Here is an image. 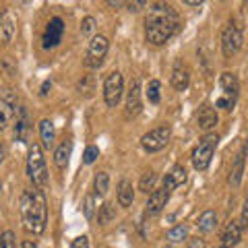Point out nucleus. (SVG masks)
Wrapping results in <instances>:
<instances>
[{"label": "nucleus", "instance_id": "1", "mask_svg": "<svg viewBox=\"0 0 248 248\" xmlns=\"http://www.w3.org/2000/svg\"><path fill=\"white\" fill-rule=\"evenodd\" d=\"M178 27H180L178 13L168 2H155L149 6L145 17V37L149 44L164 46L178 31Z\"/></svg>", "mask_w": 248, "mask_h": 248}, {"label": "nucleus", "instance_id": "2", "mask_svg": "<svg viewBox=\"0 0 248 248\" xmlns=\"http://www.w3.org/2000/svg\"><path fill=\"white\" fill-rule=\"evenodd\" d=\"M21 219L29 234H44L48 223V203L42 188H29L21 197Z\"/></svg>", "mask_w": 248, "mask_h": 248}, {"label": "nucleus", "instance_id": "3", "mask_svg": "<svg viewBox=\"0 0 248 248\" xmlns=\"http://www.w3.org/2000/svg\"><path fill=\"white\" fill-rule=\"evenodd\" d=\"M27 174H29V180L33 182V186H37V188H42V186H46V182H48V168H46L44 151L37 143H33L29 147Z\"/></svg>", "mask_w": 248, "mask_h": 248}, {"label": "nucleus", "instance_id": "4", "mask_svg": "<svg viewBox=\"0 0 248 248\" xmlns=\"http://www.w3.org/2000/svg\"><path fill=\"white\" fill-rule=\"evenodd\" d=\"M217 141H219V137L217 135H205L199 141V145L195 147V151H192V166H195V170L205 172V170L209 168V164H211V159H213Z\"/></svg>", "mask_w": 248, "mask_h": 248}, {"label": "nucleus", "instance_id": "5", "mask_svg": "<svg viewBox=\"0 0 248 248\" xmlns=\"http://www.w3.org/2000/svg\"><path fill=\"white\" fill-rule=\"evenodd\" d=\"M108 48H110V42H108L106 35H93L89 42L87 54H85V66L89 68H99L106 60Z\"/></svg>", "mask_w": 248, "mask_h": 248}, {"label": "nucleus", "instance_id": "6", "mask_svg": "<svg viewBox=\"0 0 248 248\" xmlns=\"http://www.w3.org/2000/svg\"><path fill=\"white\" fill-rule=\"evenodd\" d=\"M124 95V77L122 73L114 71L106 77L104 81V99L108 108H116L120 104V99Z\"/></svg>", "mask_w": 248, "mask_h": 248}, {"label": "nucleus", "instance_id": "7", "mask_svg": "<svg viewBox=\"0 0 248 248\" xmlns=\"http://www.w3.org/2000/svg\"><path fill=\"white\" fill-rule=\"evenodd\" d=\"M244 44V35L242 31H240V27H236L234 23H230V25L223 27L221 31V52L226 58H232L236 56V54L240 52V48H242Z\"/></svg>", "mask_w": 248, "mask_h": 248}, {"label": "nucleus", "instance_id": "8", "mask_svg": "<svg viewBox=\"0 0 248 248\" xmlns=\"http://www.w3.org/2000/svg\"><path fill=\"white\" fill-rule=\"evenodd\" d=\"M170 139H172V128L164 124V126H157V128L149 130V133H145L141 137V145H143L145 151L155 153V151L164 149V147L170 143Z\"/></svg>", "mask_w": 248, "mask_h": 248}, {"label": "nucleus", "instance_id": "9", "mask_svg": "<svg viewBox=\"0 0 248 248\" xmlns=\"http://www.w3.org/2000/svg\"><path fill=\"white\" fill-rule=\"evenodd\" d=\"M15 112H17V99H15L13 91L0 89V130H4L9 126Z\"/></svg>", "mask_w": 248, "mask_h": 248}, {"label": "nucleus", "instance_id": "10", "mask_svg": "<svg viewBox=\"0 0 248 248\" xmlns=\"http://www.w3.org/2000/svg\"><path fill=\"white\" fill-rule=\"evenodd\" d=\"M62 33H64V21H62L60 17L50 19V23L46 25V31H44L42 46H44L46 50L56 48V46L62 42Z\"/></svg>", "mask_w": 248, "mask_h": 248}, {"label": "nucleus", "instance_id": "11", "mask_svg": "<svg viewBox=\"0 0 248 248\" xmlns=\"http://www.w3.org/2000/svg\"><path fill=\"white\" fill-rule=\"evenodd\" d=\"M170 195H172V190H168L166 186L153 188L149 192V201H147V205H145V215H157V213L164 211V207L170 201Z\"/></svg>", "mask_w": 248, "mask_h": 248}, {"label": "nucleus", "instance_id": "12", "mask_svg": "<svg viewBox=\"0 0 248 248\" xmlns=\"http://www.w3.org/2000/svg\"><path fill=\"white\" fill-rule=\"evenodd\" d=\"M17 31V17L13 15V11L4 9L0 13V46H9Z\"/></svg>", "mask_w": 248, "mask_h": 248}, {"label": "nucleus", "instance_id": "13", "mask_svg": "<svg viewBox=\"0 0 248 248\" xmlns=\"http://www.w3.org/2000/svg\"><path fill=\"white\" fill-rule=\"evenodd\" d=\"M143 110V102H141V81L133 79L130 81V87L126 91V118H133V116L141 114Z\"/></svg>", "mask_w": 248, "mask_h": 248}, {"label": "nucleus", "instance_id": "14", "mask_svg": "<svg viewBox=\"0 0 248 248\" xmlns=\"http://www.w3.org/2000/svg\"><path fill=\"white\" fill-rule=\"evenodd\" d=\"M244 166H246V145H242V149H240V153L236 155V159H234V164H232L230 178H228V182L232 186H240V182H242V178H244Z\"/></svg>", "mask_w": 248, "mask_h": 248}, {"label": "nucleus", "instance_id": "15", "mask_svg": "<svg viewBox=\"0 0 248 248\" xmlns=\"http://www.w3.org/2000/svg\"><path fill=\"white\" fill-rule=\"evenodd\" d=\"M242 234H244V228L240 226L238 221H230L226 230H223L221 234V242H223V248H232L236 246L240 240H242Z\"/></svg>", "mask_w": 248, "mask_h": 248}, {"label": "nucleus", "instance_id": "16", "mask_svg": "<svg viewBox=\"0 0 248 248\" xmlns=\"http://www.w3.org/2000/svg\"><path fill=\"white\" fill-rule=\"evenodd\" d=\"M217 122H219V118H217V112L213 110L211 106H203L199 110V114H197V126L201 128V130H211V128H215L217 126Z\"/></svg>", "mask_w": 248, "mask_h": 248}, {"label": "nucleus", "instance_id": "17", "mask_svg": "<svg viewBox=\"0 0 248 248\" xmlns=\"http://www.w3.org/2000/svg\"><path fill=\"white\" fill-rule=\"evenodd\" d=\"M188 83H190L188 66L182 64V62H178V64L174 66V71H172V87L176 91H184L186 87H188Z\"/></svg>", "mask_w": 248, "mask_h": 248}, {"label": "nucleus", "instance_id": "18", "mask_svg": "<svg viewBox=\"0 0 248 248\" xmlns=\"http://www.w3.org/2000/svg\"><path fill=\"white\" fill-rule=\"evenodd\" d=\"M71 153H73V141H71V139L62 141V143L56 147V151H54V164H56L58 170H64V168L68 166Z\"/></svg>", "mask_w": 248, "mask_h": 248}, {"label": "nucleus", "instance_id": "19", "mask_svg": "<svg viewBox=\"0 0 248 248\" xmlns=\"http://www.w3.org/2000/svg\"><path fill=\"white\" fill-rule=\"evenodd\" d=\"M186 178H188V174H186V168L184 166H174L172 172L164 178V184H161V186H166L168 190H174V188H178V186H182L186 182Z\"/></svg>", "mask_w": 248, "mask_h": 248}, {"label": "nucleus", "instance_id": "20", "mask_svg": "<svg viewBox=\"0 0 248 248\" xmlns=\"http://www.w3.org/2000/svg\"><path fill=\"white\" fill-rule=\"evenodd\" d=\"M219 85H221V89H223L226 95L238 97V93H240V81H238V77L234 73H223L219 77Z\"/></svg>", "mask_w": 248, "mask_h": 248}, {"label": "nucleus", "instance_id": "21", "mask_svg": "<svg viewBox=\"0 0 248 248\" xmlns=\"http://www.w3.org/2000/svg\"><path fill=\"white\" fill-rule=\"evenodd\" d=\"M40 137H42V145L46 147V149H52L54 141H56V130H54L52 120L44 118V120L40 122Z\"/></svg>", "mask_w": 248, "mask_h": 248}, {"label": "nucleus", "instance_id": "22", "mask_svg": "<svg viewBox=\"0 0 248 248\" xmlns=\"http://www.w3.org/2000/svg\"><path fill=\"white\" fill-rule=\"evenodd\" d=\"M135 201V190H133V184L128 180H120L118 184V205L120 207H130Z\"/></svg>", "mask_w": 248, "mask_h": 248}, {"label": "nucleus", "instance_id": "23", "mask_svg": "<svg viewBox=\"0 0 248 248\" xmlns=\"http://www.w3.org/2000/svg\"><path fill=\"white\" fill-rule=\"evenodd\" d=\"M17 124H15V137L19 139V141H25L27 139V130H29V124H27V112L19 108L17 112Z\"/></svg>", "mask_w": 248, "mask_h": 248}, {"label": "nucleus", "instance_id": "24", "mask_svg": "<svg viewBox=\"0 0 248 248\" xmlns=\"http://www.w3.org/2000/svg\"><path fill=\"white\" fill-rule=\"evenodd\" d=\"M108 188H110V176L106 172H97L95 178H93V192L97 197H106Z\"/></svg>", "mask_w": 248, "mask_h": 248}, {"label": "nucleus", "instance_id": "25", "mask_svg": "<svg viewBox=\"0 0 248 248\" xmlns=\"http://www.w3.org/2000/svg\"><path fill=\"white\" fill-rule=\"evenodd\" d=\"M197 226H199L201 232H205V234H207V232H211V230H215V226H217V213L209 209V211H205L203 215L199 217Z\"/></svg>", "mask_w": 248, "mask_h": 248}, {"label": "nucleus", "instance_id": "26", "mask_svg": "<svg viewBox=\"0 0 248 248\" xmlns=\"http://www.w3.org/2000/svg\"><path fill=\"white\" fill-rule=\"evenodd\" d=\"M145 95L147 99H149V104H159V99H161V83L157 79H151L149 83H147V87H145Z\"/></svg>", "mask_w": 248, "mask_h": 248}, {"label": "nucleus", "instance_id": "27", "mask_svg": "<svg viewBox=\"0 0 248 248\" xmlns=\"http://www.w3.org/2000/svg\"><path fill=\"white\" fill-rule=\"evenodd\" d=\"M188 238V226L186 223H178L176 228H172L168 232V240L170 242H182V240Z\"/></svg>", "mask_w": 248, "mask_h": 248}, {"label": "nucleus", "instance_id": "28", "mask_svg": "<svg viewBox=\"0 0 248 248\" xmlns=\"http://www.w3.org/2000/svg\"><path fill=\"white\" fill-rule=\"evenodd\" d=\"M155 182H157V176H155V172H145L143 176H141V182H139V188H141L143 192H147V195H149V192L155 188Z\"/></svg>", "mask_w": 248, "mask_h": 248}, {"label": "nucleus", "instance_id": "29", "mask_svg": "<svg viewBox=\"0 0 248 248\" xmlns=\"http://www.w3.org/2000/svg\"><path fill=\"white\" fill-rule=\"evenodd\" d=\"M236 99H238V97H232V95H226V93H223V95L217 97L215 106H217V108H221V110H234Z\"/></svg>", "mask_w": 248, "mask_h": 248}, {"label": "nucleus", "instance_id": "30", "mask_svg": "<svg viewBox=\"0 0 248 248\" xmlns=\"http://www.w3.org/2000/svg\"><path fill=\"white\" fill-rule=\"evenodd\" d=\"M99 157V149L95 145H89L87 149H85V153H83V164H93V161H95Z\"/></svg>", "mask_w": 248, "mask_h": 248}, {"label": "nucleus", "instance_id": "31", "mask_svg": "<svg viewBox=\"0 0 248 248\" xmlns=\"http://www.w3.org/2000/svg\"><path fill=\"white\" fill-rule=\"evenodd\" d=\"M93 31H95V19H93V17H85L81 21V33L83 35H91Z\"/></svg>", "mask_w": 248, "mask_h": 248}, {"label": "nucleus", "instance_id": "32", "mask_svg": "<svg viewBox=\"0 0 248 248\" xmlns=\"http://www.w3.org/2000/svg\"><path fill=\"white\" fill-rule=\"evenodd\" d=\"M112 215H114L112 205H104V207H99V223H102V226H106V223L112 219Z\"/></svg>", "mask_w": 248, "mask_h": 248}, {"label": "nucleus", "instance_id": "33", "mask_svg": "<svg viewBox=\"0 0 248 248\" xmlns=\"http://www.w3.org/2000/svg\"><path fill=\"white\" fill-rule=\"evenodd\" d=\"M0 248H15V234L11 230H6L2 236H0Z\"/></svg>", "mask_w": 248, "mask_h": 248}, {"label": "nucleus", "instance_id": "34", "mask_svg": "<svg viewBox=\"0 0 248 248\" xmlns=\"http://www.w3.org/2000/svg\"><path fill=\"white\" fill-rule=\"evenodd\" d=\"M93 207H95V199H93V195H87L85 197V217L87 219L93 217Z\"/></svg>", "mask_w": 248, "mask_h": 248}, {"label": "nucleus", "instance_id": "35", "mask_svg": "<svg viewBox=\"0 0 248 248\" xmlns=\"http://www.w3.org/2000/svg\"><path fill=\"white\" fill-rule=\"evenodd\" d=\"M126 4H128V11L137 13V11H141L143 6L147 4V0H126Z\"/></svg>", "mask_w": 248, "mask_h": 248}, {"label": "nucleus", "instance_id": "36", "mask_svg": "<svg viewBox=\"0 0 248 248\" xmlns=\"http://www.w3.org/2000/svg\"><path fill=\"white\" fill-rule=\"evenodd\" d=\"M71 248H89V238H87V236L75 238V240H73V244H71Z\"/></svg>", "mask_w": 248, "mask_h": 248}, {"label": "nucleus", "instance_id": "37", "mask_svg": "<svg viewBox=\"0 0 248 248\" xmlns=\"http://www.w3.org/2000/svg\"><path fill=\"white\" fill-rule=\"evenodd\" d=\"M246 221H248V205H244V207H242V217H240V221H238V223L246 230V226H248Z\"/></svg>", "mask_w": 248, "mask_h": 248}, {"label": "nucleus", "instance_id": "38", "mask_svg": "<svg viewBox=\"0 0 248 248\" xmlns=\"http://www.w3.org/2000/svg\"><path fill=\"white\" fill-rule=\"evenodd\" d=\"M190 248H205V242L203 240H199V238H195V240H190Z\"/></svg>", "mask_w": 248, "mask_h": 248}, {"label": "nucleus", "instance_id": "39", "mask_svg": "<svg viewBox=\"0 0 248 248\" xmlns=\"http://www.w3.org/2000/svg\"><path fill=\"white\" fill-rule=\"evenodd\" d=\"M106 2L110 4V6H122L124 2H126V0H106Z\"/></svg>", "mask_w": 248, "mask_h": 248}, {"label": "nucleus", "instance_id": "40", "mask_svg": "<svg viewBox=\"0 0 248 248\" xmlns=\"http://www.w3.org/2000/svg\"><path fill=\"white\" fill-rule=\"evenodd\" d=\"M184 2L188 4V6H199V4H203L205 0H184Z\"/></svg>", "mask_w": 248, "mask_h": 248}, {"label": "nucleus", "instance_id": "41", "mask_svg": "<svg viewBox=\"0 0 248 248\" xmlns=\"http://www.w3.org/2000/svg\"><path fill=\"white\" fill-rule=\"evenodd\" d=\"M21 248H37V246H35V242H31V240H25Z\"/></svg>", "mask_w": 248, "mask_h": 248}, {"label": "nucleus", "instance_id": "42", "mask_svg": "<svg viewBox=\"0 0 248 248\" xmlns=\"http://www.w3.org/2000/svg\"><path fill=\"white\" fill-rule=\"evenodd\" d=\"M2 159H4V147L0 143V164H2Z\"/></svg>", "mask_w": 248, "mask_h": 248}, {"label": "nucleus", "instance_id": "43", "mask_svg": "<svg viewBox=\"0 0 248 248\" xmlns=\"http://www.w3.org/2000/svg\"><path fill=\"white\" fill-rule=\"evenodd\" d=\"M48 87H50V83H44V87H42V95H46V93H48Z\"/></svg>", "mask_w": 248, "mask_h": 248}, {"label": "nucleus", "instance_id": "44", "mask_svg": "<svg viewBox=\"0 0 248 248\" xmlns=\"http://www.w3.org/2000/svg\"><path fill=\"white\" fill-rule=\"evenodd\" d=\"M0 190H2V182H0Z\"/></svg>", "mask_w": 248, "mask_h": 248}]
</instances>
